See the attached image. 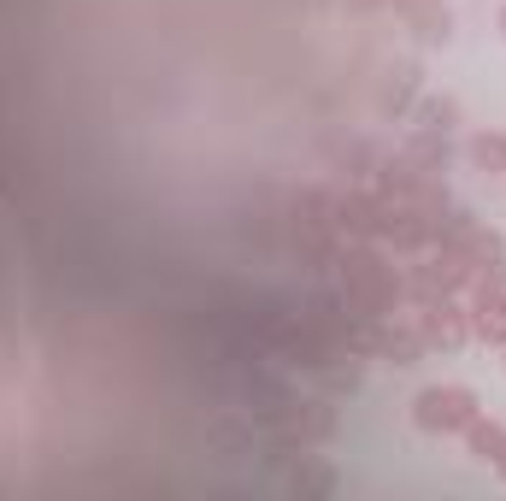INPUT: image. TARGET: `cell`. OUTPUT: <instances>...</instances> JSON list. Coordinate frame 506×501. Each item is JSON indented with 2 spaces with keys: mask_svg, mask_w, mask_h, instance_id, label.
<instances>
[{
  "mask_svg": "<svg viewBox=\"0 0 506 501\" xmlns=\"http://www.w3.org/2000/svg\"><path fill=\"white\" fill-rule=\"evenodd\" d=\"M471 419H477V407H471L465 389H424L418 395V425L424 430H460Z\"/></svg>",
  "mask_w": 506,
  "mask_h": 501,
  "instance_id": "obj_1",
  "label": "cell"
},
{
  "mask_svg": "<svg viewBox=\"0 0 506 501\" xmlns=\"http://www.w3.org/2000/svg\"><path fill=\"white\" fill-rule=\"evenodd\" d=\"M471 448H477L483 460H489V454H501V448H506V430H494V425H477V419H471Z\"/></svg>",
  "mask_w": 506,
  "mask_h": 501,
  "instance_id": "obj_2",
  "label": "cell"
},
{
  "mask_svg": "<svg viewBox=\"0 0 506 501\" xmlns=\"http://www.w3.org/2000/svg\"><path fill=\"white\" fill-rule=\"evenodd\" d=\"M471 154H477L483 172H489V166H506V136H477V148H471Z\"/></svg>",
  "mask_w": 506,
  "mask_h": 501,
  "instance_id": "obj_3",
  "label": "cell"
},
{
  "mask_svg": "<svg viewBox=\"0 0 506 501\" xmlns=\"http://www.w3.org/2000/svg\"><path fill=\"white\" fill-rule=\"evenodd\" d=\"M501 472H506V460H501Z\"/></svg>",
  "mask_w": 506,
  "mask_h": 501,
  "instance_id": "obj_4",
  "label": "cell"
}]
</instances>
